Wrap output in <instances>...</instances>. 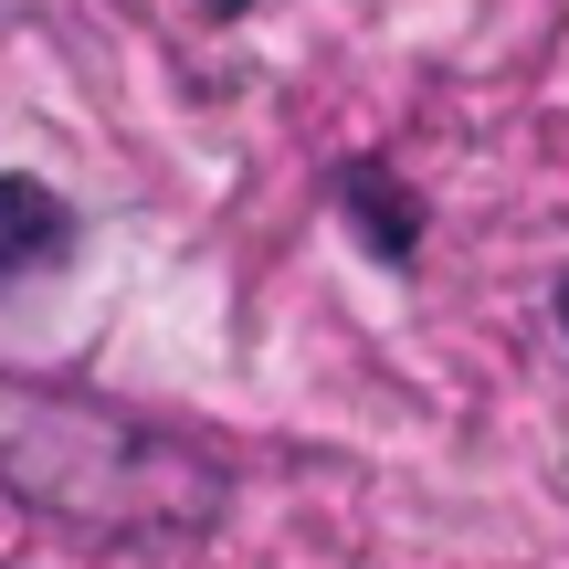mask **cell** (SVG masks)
Instances as JSON below:
<instances>
[{
    "label": "cell",
    "mask_w": 569,
    "mask_h": 569,
    "mask_svg": "<svg viewBox=\"0 0 569 569\" xmlns=\"http://www.w3.org/2000/svg\"><path fill=\"white\" fill-rule=\"evenodd\" d=\"M559 306H569V296H559Z\"/></svg>",
    "instance_id": "2"
},
{
    "label": "cell",
    "mask_w": 569,
    "mask_h": 569,
    "mask_svg": "<svg viewBox=\"0 0 569 569\" xmlns=\"http://www.w3.org/2000/svg\"><path fill=\"white\" fill-rule=\"evenodd\" d=\"M53 253H74L63 201L32 180H0V284H11V264H53Z\"/></svg>",
    "instance_id": "1"
}]
</instances>
